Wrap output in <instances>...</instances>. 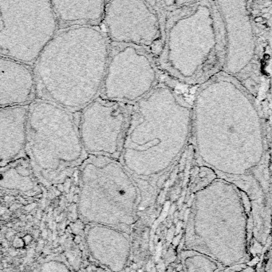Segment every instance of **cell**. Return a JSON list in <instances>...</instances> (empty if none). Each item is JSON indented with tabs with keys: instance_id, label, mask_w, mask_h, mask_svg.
Masks as SVG:
<instances>
[{
	"instance_id": "cell-13",
	"label": "cell",
	"mask_w": 272,
	"mask_h": 272,
	"mask_svg": "<svg viewBox=\"0 0 272 272\" xmlns=\"http://www.w3.org/2000/svg\"><path fill=\"white\" fill-rule=\"evenodd\" d=\"M184 272H219L222 267L207 254L193 250H184L180 254Z\"/></svg>"
},
{
	"instance_id": "cell-9",
	"label": "cell",
	"mask_w": 272,
	"mask_h": 272,
	"mask_svg": "<svg viewBox=\"0 0 272 272\" xmlns=\"http://www.w3.org/2000/svg\"><path fill=\"white\" fill-rule=\"evenodd\" d=\"M36 92L34 69L7 57L0 58V106L27 105Z\"/></svg>"
},
{
	"instance_id": "cell-2",
	"label": "cell",
	"mask_w": 272,
	"mask_h": 272,
	"mask_svg": "<svg viewBox=\"0 0 272 272\" xmlns=\"http://www.w3.org/2000/svg\"><path fill=\"white\" fill-rule=\"evenodd\" d=\"M251 239V205L240 189L220 179L195 192L184 250L203 253L222 269L231 268L248 259Z\"/></svg>"
},
{
	"instance_id": "cell-12",
	"label": "cell",
	"mask_w": 272,
	"mask_h": 272,
	"mask_svg": "<svg viewBox=\"0 0 272 272\" xmlns=\"http://www.w3.org/2000/svg\"><path fill=\"white\" fill-rule=\"evenodd\" d=\"M35 175L28 157H22L1 168V186L22 191L31 190L37 182Z\"/></svg>"
},
{
	"instance_id": "cell-8",
	"label": "cell",
	"mask_w": 272,
	"mask_h": 272,
	"mask_svg": "<svg viewBox=\"0 0 272 272\" xmlns=\"http://www.w3.org/2000/svg\"><path fill=\"white\" fill-rule=\"evenodd\" d=\"M128 120L121 103L97 97L81 110L78 122L86 154L115 157L119 156Z\"/></svg>"
},
{
	"instance_id": "cell-1",
	"label": "cell",
	"mask_w": 272,
	"mask_h": 272,
	"mask_svg": "<svg viewBox=\"0 0 272 272\" xmlns=\"http://www.w3.org/2000/svg\"><path fill=\"white\" fill-rule=\"evenodd\" d=\"M110 49L97 25L59 30L34 64L40 99L69 112L83 110L101 94Z\"/></svg>"
},
{
	"instance_id": "cell-10",
	"label": "cell",
	"mask_w": 272,
	"mask_h": 272,
	"mask_svg": "<svg viewBox=\"0 0 272 272\" xmlns=\"http://www.w3.org/2000/svg\"><path fill=\"white\" fill-rule=\"evenodd\" d=\"M29 105L0 109L1 168L23 157L27 137Z\"/></svg>"
},
{
	"instance_id": "cell-5",
	"label": "cell",
	"mask_w": 272,
	"mask_h": 272,
	"mask_svg": "<svg viewBox=\"0 0 272 272\" xmlns=\"http://www.w3.org/2000/svg\"><path fill=\"white\" fill-rule=\"evenodd\" d=\"M59 27L51 1L0 0L1 56L34 64Z\"/></svg>"
},
{
	"instance_id": "cell-11",
	"label": "cell",
	"mask_w": 272,
	"mask_h": 272,
	"mask_svg": "<svg viewBox=\"0 0 272 272\" xmlns=\"http://www.w3.org/2000/svg\"><path fill=\"white\" fill-rule=\"evenodd\" d=\"M61 27L97 25L102 22L107 1H51Z\"/></svg>"
},
{
	"instance_id": "cell-4",
	"label": "cell",
	"mask_w": 272,
	"mask_h": 272,
	"mask_svg": "<svg viewBox=\"0 0 272 272\" xmlns=\"http://www.w3.org/2000/svg\"><path fill=\"white\" fill-rule=\"evenodd\" d=\"M26 152L46 183L59 182L81 166L86 152L71 112L43 99L30 102Z\"/></svg>"
},
{
	"instance_id": "cell-7",
	"label": "cell",
	"mask_w": 272,
	"mask_h": 272,
	"mask_svg": "<svg viewBox=\"0 0 272 272\" xmlns=\"http://www.w3.org/2000/svg\"><path fill=\"white\" fill-rule=\"evenodd\" d=\"M152 3L141 0L107 1L103 30L114 46H133L157 52L162 43L159 13Z\"/></svg>"
},
{
	"instance_id": "cell-3",
	"label": "cell",
	"mask_w": 272,
	"mask_h": 272,
	"mask_svg": "<svg viewBox=\"0 0 272 272\" xmlns=\"http://www.w3.org/2000/svg\"><path fill=\"white\" fill-rule=\"evenodd\" d=\"M183 117L173 93L162 85L133 105L118 156L131 175L155 178L168 169L182 144Z\"/></svg>"
},
{
	"instance_id": "cell-6",
	"label": "cell",
	"mask_w": 272,
	"mask_h": 272,
	"mask_svg": "<svg viewBox=\"0 0 272 272\" xmlns=\"http://www.w3.org/2000/svg\"><path fill=\"white\" fill-rule=\"evenodd\" d=\"M157 70L148 52L133 46H115L110 49L101 97L134 105L157 87Z\"/></svg>"
},
{
	"instance_id": "cell-14",
	"label": "cell",
	"mask_w": 272,
	"mask_h": 272,
	"mask_svg": "<svg viewBox=\"0 0 272 272\" xmlns=\"http://www.w3.org/2000/svg\"><path fill=\"white\" fill-rule=\"evenodd\" d=\"M264 271L272 272V247L266 256L265 263H264Z\"/></svg>"
}]
</instances>
